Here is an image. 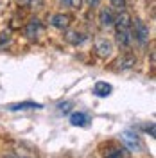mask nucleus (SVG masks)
<instances>
[{
	"label": "nucleus",
	"mask_w": 156,
	"mask_h": 158,
	"mask_svg": "<svg viewBox=\"0 0 156 158\" xmlns=\"http://www.w3.org/2000/svg\"><path fill=\"white\" fill-rule=\"evenodd\" d=\"M70 22H72V16L70 15H63V13H58L50 18V25L56 27V29H68Z\"/></svg>",
	"instance_id": "3"
},
{
	"label": "nucleus",
	"mask_w": 156,
	"mask_h": 158,
	"mask_svg": "<svg viewBox=\"0 0 156 158\" xmlns=\"http://www.w3.org/2000/svg\"><path fill=\"white\" fill-rule=\"evenodd\" d=\"M70 122H72L74 126H86L88 117H86V113L77 111V113H72V115H70Z\"/></svg>",
	"instance_id": "11"
},
{
	"label": "nucleus",
	"mask_w": 156,
	"mask_h": 158,
	"mask_svg": "<svg viewBox=\"0 0 156 158\" xmlns=\"http://www.w3.org/2000/svg\"><path fill=\"white\" fill-rule=\"evenodd\" d=\"M115 65H117L118 69H131V67L135 65V58H133L131 54H126V56H122V58H118Z\"/></svg>",
	"instance_id": "9"
},
{
	"label": "nucleus",
	"mask_w": 156,
	"mask_h": 158,
	"mask_svg": "<svg viewBox=\"0 0 156 158\" xmlns=\"http://www.w3.org/2000/svg\"><path fill=\"white\" fill-rule=\"evenodd\" d=\"M122 140H124V144H126L131 151H138V149H142V142H140V138L137 137V133H133V131H124Z\"/></svg>",
	"instance_id": "2"
},
{
	"label": "nucleus",
	"mask_w": 156,
	"mask_h": 158,
	"mask_svg": "<svg viewBox=\"0 0 156 158\" xmlns=\"http://www.w3.org/2000/svg\"><path fill=\"white\" fill-rule=\"evenodd\" d=\"M22 6H29L32 9H36V7H41L43 6V0H18Z\"/></svg>",
	"instance_id": "14"
},
{
	"label": "nucleus",
	"mask_w": 156,
	"mask_h": 158,
	"mask_svg": "<svg viewBox=\"0 0 156 158\" xmlns=\"http://www.w3.org/2000/svg\"><path fill=\"white\" fill-rule=\"evenodd\" d=\"M68 102H67V104H61V111H63V113H67V111H68Z\"/></svg>",
	"instance_id": "19"
},
{
	"label": "nucleus",
	"mask_w": 156,
	"mask_h": 158,
	"mask_svg": "<svg viewBox=\"0 0 156 158\" xmlns=\"http://www.w3.org/2000/svg\"><path fill=\"white\" fill-rule=\"evenodd\" d=\"M111 90H113L111 85H108L104 81H99V83H95V86H93V94L99 95V97H108L111 94Z\"/></svg>",
	"instance_id": "8"
},
{
	"label": "nucleus",
	"mask_w": 156,
	"mask_h": 158,
	"mask_svg": "<svg viewBox=\"0 0 156 158\" xmlns=\"http://www.w3.org/2000/svg\"><path fill=\"white\" fill-rule=\"evenodd\" d=\"M122 156H124V155H122V149H118V148L104 153V158H122Z\"/></svg>",
	"instance_id": "15"
},
{
	"label": "nucleus",
	"mask_w": 156,
	"mask_h": 158,
	"mask_svg": "<svg viewBox=\"0 0 156 158\" xmlns=\"http://www.w3.org/2000/svg\"><path fill=\"white\" fill-rule=\"evenodd\" d=\"M38 110L41 108V104H38V102H31V101H27V102H16V104H11L9 110H13V111H16V110Z\"/></svg>",
	"instance_id": "10"
},
{
	"label": "nucleus",
	"mask_w": 156,
	"mask_h": 158,
	"mask_svg": "<svg viewBox=\"0 0 156 158\" xmlns=\"http://www.w3.org/2000/svg\"><path fill=\"white\" fill-rule=\"evenodd\" d=\"M111 4H113V7H117V9H124V6H126V0H109Z\"/></svg>",
	"instance_id": "17"
},
{
	"label": "nucleus",
	"mask_w": 156,
	"mask_h": 158,
	"mask_svg": "<svg viewBox=\"0 0 156 158\" xmlns=\"http://www.w3.org/2000/svg\"><path fill=\"white\" fill-rule=\"evenodd\" d=\"M135 36H137L142 43H146L149 40V27L142 20H135Z\"/></svg>",
	"instance_id": "5"
},
{
	"label": "nucleus",
	"mask_w": 156,
	"mask_h": 158,
	"mask_svg": "<svg viewBox=\"0 0 156 158\" xmlns=\"http://www.w3.org/2000/svg\"><path fill=\"white\" fill-rule=\"evenodd\" d=\"M99 2H101V0H86V4H88V6H92V7L99 6Z\"/></svg>",
	"instance_id": "18"
},
{
	"label": "nucleus",
	"mask_w": 156,
	"mask_h": 158,
	"mask_svg": "<svg viewBox=\"0 0 156 158\" xmlns=\"http://www.w3.org/2000/svg\"><path fill=\"white\" fill-rule=\"evenodd\" d=\"M61 4L67 6V7H72V9H79L81 7V0H61Z\"/></svg>",
	"instance_id": "16"
},
{
	"label": "nucleus",
	"mask_w": 156,
	"mask_h": 158,
	"mask_svg": "<svg viewBox=\"0 0 156 158\" xmlns=\"http://www.w3.org/2000/svg\"><path fill=\"white\" fill-rule=\"evenodd\" d=\"M43 34V25L39 20H31L29 25L25 27V36L29 40H34V38H39Z\"/></svg>",
	"instance_id": "1"
},
{
	"label": "nucleus",
	"mask_w": 156,
	"mask_h": 158,
	"mask_svg": "<svg viewBox=\"0 0 156 158\" xmlns=\"http://www.w3.org/2000/svg\"><path fill=\"white\" fill-rule=\"evenodd\" d=\"M113 22H115L113 13H111L109 9H102V13H101V23H102V27H109V25H113Z\"/></svg>",
	"instance_id": "12"
},
{
	"label": "nucleus",
	"mask_w": 156,
	"mask_h": 158,
	"mask_svg": "<svg viewBox=\"0 0 156 158\" xmlns=\"http://www.w3.org/2000/svg\"><path fill=\"white\" fill-rule=\"evenodd\" d=\"M113 23H115L117 31H129L131 29V16L127 13H120L117 18H115Z\"/></svg>",
	"instance_id": "6"
},
{
	"label": "nucleus",
	"mask_w": 156,
	"mask_h": 158,
	"mask_svg": "<svg viewBox=\"0 0 156 158\" xmlns=\"http://www.w3.org/2000/svg\"><path fill=\"white\" fill-rule=\"evenodd\" d=\"M131 40H133V32L129 31H117V43L120 47H129L131 45Z\"/></svg>",
	"instance_id": "7"
},
{
	"label": "nucleus",
	"mask_w": 156,
	"mask_h": 158,
	"mask_svg": "<svg viewBox=\"0 0 156 158\" xmlns=\"http://www.w3.org/2000/svg\"><path fill=\"white\" fill-rule=\"evenodd\" d=\"M67 40H68L70 43H74V45H76V43H81V41L84 40V36H83V34H79V32H68V34H67Z\"/></svg>",
	"instance_id": "13"
},
{
	"label": "nucleus",
	"mask_w": 156,
	"mask_h": 158,
	"mask_svg": "<svg viewBox=\"0 0 156 158\" xmlns=\"http://www.w3.org/2000/svg\"><path fill=\"white\" fill-rule=\"evenodd\" d=\"M95 50L99 52V56H102V58H108L109 54H111V41L106 38H97L95 41Z\"/></svg>",
	"instance_id": "4"
}]
</instances>
